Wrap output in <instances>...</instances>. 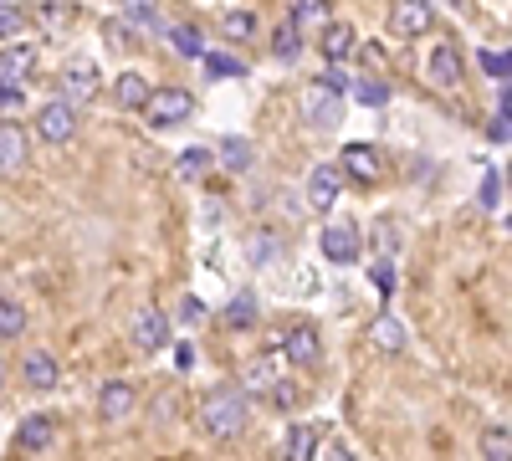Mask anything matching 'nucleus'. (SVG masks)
<instances>
[{"label": "nucleus", "mask_w": 512, "mask_h": 461, "mask_svg": "<svg viewBox=\"0 0 512 461\" xmlns=\"http://www.w3.org/2000/svg\"><path fill=\"white\" fill-rule=\"evenodd\" d=\"M246 421H251V410H246V400L236 395V390H210L205 400H200V426H205V436L210 441H236L241 431H246Z\"/></svg>", "instance_id": "f257e3e1"}, {"label": "nucleus", "mask_w": 512, "mask_h": 461, "mask_svg": "<svg viewBox=\"0 0 512 461\" xmlns=\"http://www.w3.org/2000/svg\"><path fill=\"white\" fill-rule=\"evenodd\" d=\"M144 118L154 123L159 134H164V129H180V123L195 118V93H190V88H159V93H149Z\"/></svg>", "instance_id": "f03ea898"}, {"label": "nucleus", "mask_w": 512, "mask_h": 461, "mask_svg": "<svg viewBox=\"0 0 512 461\" xmlns=\"http://www.w3.org/2000/svg\"><path fill=\"white\" fill-rule=\"evenodd\" d=\"M338 175L344 180H354V185H379L384 180V154H379V144H344V154H338Z\"/></svg>", "instance_id": "7ed1b4c3"}, {"label": "nucleus", "mask_w": 512, "mask_h": 461, "mask_svg": "<svg viewBox=\"0 0 512 461\" xmlns=\"http://www.w3.org/2000/svg\"><path fill=\"white\" fill-rule=\"evenodd\" d=\"M36 139H41V144H52V149L72 144V139H77V108L62 103V98L41 103V108H36Z\"/></svg>", "instance_id": "20e7f679"}, {"label": "nucleus", "mask_w": 512, "mask_h": 461, "mask_svg": "<svg viewBox=\"0 0 512 461\" xmlns=\"http://www.w3.org/2000/svg\"><path fill=\"white\" fill-rule=\"evenodd\" d=\"M303 118L308 129H338V118H344V93H333L328 82H308L303 88Z\"/></svg>", "instance_id": "39448f33"}, {"label": "nucleus", "mask_w": 512, "mask_h": 461, "mask_svg": "<svg viewBox=\"0 0 512 461\" xmlns=\"http://www.w3.org/2000/svg\"><path fill=\"white\" fill-rule=\"evenodd\" d=\"M57 88H62V103L82 108V103H93V98H98L103 77H98V67H93V62H67V67L57 72Z\"/></svg>", "instance_id": "423d86ee"}, {"label": "nucleus", "mask_w": 512, "mask_h": 461, "mask_svg": "<svg viewBox=\"0 0 512 461\" xmlns=\"http://www.w3.org/2000/svg\"><path fill=\"white\" fill-rule=\"evenodd\" d=\"M318 251L333 262V267H354L359 257H364V236H359V226H328L323 236H318Z\"/></svg>", "instance_id": "0eeeda50"}, {"label": "nucleus", "mask_w": 512, "mask_h": 461, "mask_svg": "<svg viewBox=\"0 0 512 461\" xmlns=\"http://www.w3.org/2000/svg\"><path fill=\"white\" fill-rule=\"evenodd\" d=\"M57 380H62V364H57L52 349H31V354H21V385H26L31 395H52Z\"/></svg>", "instance_id": "6e6552de"}, {"label": "nucleus", "mask_w": 512, "mask_h": 461, "mask_svg": "<svg viewBox=\"0 0 512 461\" xmlns=\"http://www.w3.org/2000/svg\"><path fill=\"white\" fill-rule=\"evenodd\" d=\"M282 354H287V364H297V369H318L323 364V339H318V328L313 323H297V328H287L282 333Z\"/></svg>", "instance_id": "1a4fd4ad"}, {"label": "nucleus", "mask_w": 512, "mask_h": 461, "mask_svg": "<svg viewBox=\"0 0 512 461\" xmlns=\"http://www.w3.org/2000/svg\"><path fill=\"white\" fill-rule=\"evenodd\" d=\"M134 410H139V385H134V380H108V385L98 390V415H103L108 426L128 421Z\"/></svg>", "instance_id": "9d476101"}, {"label": "nucleus", "mask_w": 512, "mask_h": 461, "mask_svg": "<svg viewBox=\"0 0 512 461\" xmlns=\"http://www.w3.org/2000/svg\"><path fill=\"white\" fill-rule=\"evenodd\" d=\"M26 159H31V134L16 118H0V175L26 170Z\"/></svg>", "instance_id": "9b49d317"}, {"label": "nucleus", "mask_w": 512, "mask_h": 461, "mask_svg": "<svg viewBox=\"0 0 512 461\" xmlns=\"http://www.w3.org/2000/svg\"><path fill=\"white\" fill-rule=\"evenodd\" d=\"M338 195H344V175H338V164H313V175H308V205L328 216Z\"/></svg>", "instance_id": "f8f14e48"}, {"label": "nucleus", "mask_w": 512, "mask_h": 461, "mask_svg": "<svg viewBox=\"0 0 512 461\" xmlns=\"http://www.w3.org/2000/svg\"><path fill=\"white\" fill-rule=\"evenodd\" d=\"M134 344H139L144 354H164V344H169V313L139 308V313H134Z\"/></svg>", "instance_id": "ddd939ff"}, {"label": "nucleus", "mask_w": 512, "mask_h": 461, "mask_svg": "<svg viewBox=\"0 0 512 461\" xmlns=\"http://www.w3.org/2000/svg\"><path fill=\"white\" fill-rule=\"evenodd\" d=\"M390 26L400 36H425L436 26V11L425 6V0H395V11H390Z\"/></svg>", "instance_id": "4468645a"}, {"label": "nucleus", "mask_w": 512, "mask_h": 461, "mask_svg": "<svg viewBox=\"0 0 512 461\" xmlns=\"http://www.w3.org/2000/svg\"><path fill=\"white\" fill-rule=\"evenodd\" d=\"M52 441H57V421L52 415H26V421L16 426V446L21 451H52Z\"/></svg>", "instance_id": "2eb2a0df"}, {"label": "nucleus", "mask_w": 512, "mask_h": 461, "mask_svg": "<svg viewBox=\"0 0 512 461\" xmlns=\"http://www.w3.org/2000/svg\"><path fill=\"white\" fill-rule=\"evenodd\" d=\"M461 77H466L461 52L451 47V41H441V47L431 52V82H436V88H461Z\"/></svg>", "instance_id": "dca6fc26"}, {"label": "nucleus", "mask_w": 512, "mask_h": 461, "mask_svg": "<svg viewBox=\"0 0 512 461\" xmlns=\"http://www.w3.org/2000/svg\"><path fill=\"white\" fill-rule=\"evenodd\" d=\"M369 344H374L379 354H405V328H400V318H395V313H379V318L369 323Z\"/></svg>", "instance_id": "f3484780"}, {"label": "nucleus", "mask_w": 512, "mask_h": 461, "mask_svg": "<svg viewBox=\"0 0 512 461\" xmlns=\"http://www.w3.org/2000/svg\"><path fill=\"white\" fill-rule=\"evenodd\" d=\"M149 93H154V88H149V82H144L139 72H123V77L113 82V98H118V108H123V113H144Z\"/></svg>", "instance_id": "a211bd4d"}, {"label": "nucleus", "mask_w": 512, "mask_h": 461, "mask_svg": "<svg viewBox=\"0 0 512 461\" xmlns=\"http://www.w3.org/2000/svg\"><path fill=\"white\" fill-rule=\"evenodd\" d=\"M216 164H226L231 175H246L251 164H256V149H251V139H221V144H216Z\"/></svg>", "instance_id": "6ab92c4d"}, {"label": "nucleus", "mask_w": 512, "mask_h": 461, "mask_svg": "<svg viewBox=\"0 0 512 461\" xmlns=\"http://www.w3.org/2000/svg\"><path fill=\"white\" fill-rule=\"evenodd\" d=\"M349 52H354V26L349 21H323V57L344 62Z\"/></svg>", "instance_id": "aec40b11"}, {"label": "nucleus", "mask_w": 512, "mask_h": 461, "mask_svg": "<svg viewBox=\"0 0 512 461\" xmlns=\"http://www.w3.org/2000/svg\"><path fill=\"white\" fill-rule=\"evenodd\" d=\"M318 441H323V431H318V426H292V431H287V441H282V456H287V461H313Z\"/></svg>", "instance_id": "412c9836"}, {"label": "nucleus", "mask_w": 512, "mask_h": 461, "mask_svg": "<svg viewBox=\"0 0 512 461\" xmlns=\"http://www.w3.org/2000/svg\"><path fill=\"white\" fill-rule=\"evenodd\" d=\"M36 62V47H6L0 52V82H21Z\"/></svg>", "instance_id": "4be33fe9"}, {"label": "nucleus", "mask_w": 512, "mask_h": 461, "mask_svg": "<svg viewBox=\"0 0 512 461\" xmlns=\"http://www.w3.org/2000/svg\"><path fill=\"white\" fill-rule=\"evenodd\" d=\"M333 21V0H292V26L303 31V26H323Z\"/></svg>", "instance_id": "5701e85b"}, {"label": "nucleus", "mask_w": 512, "mask_h": 461, "mask_svg": "<svg viewBox=\"0 0 512 461\" xmlns=\"http://www.w3.org/2000/svg\"><path fill=\"white\" fill-rule=\"evenodd\" d=\"M221 323L236 328V333L251 328V323H256V292H236V298L226 303V313H221Z\"/></svg>", "instance_id": "b1692460"}, {"label": "nucleus", "mask_w": 512, "mask_h": 461, "mask_svg": "<svg viewBox=\"0 0 512 461\" xmlns=\"http://www.w3.org/2000/svg\"><path fill=\"white\" fill-rule=\"evenodd\" d=\"M26 323H31V313L16 298H0V339H21Z\"/></svg>", "instance_id": "393cba45"}, {"label": "nucleus", "mask_w": 512, "mask_h": 461, "mask_svg": "<svg viewBox=\"0 0 512 461\" xmlns=\"http://www.w3.org/2000/svg\"><path fill=\"white\" fill-rule=\"evenodd\" d=\"M482 456H487V461H512V431H507L502 421L482 431Z\"/></svg>", "instance_id": "a878e982"}, {"label": "nucleus", "mask_w": 512, "mask_h": 461, "mask_svg": "<svg viewBox=\"0 0 512 461\" xmlns=\"http://www.w3.org/2000/svg\"><path fill=\"white\" fill-rule=\"evenodd\" d=\"M272 52H277L282 62H297V57H303V31H297L292 21H282L277 36H272Z\"/></svg>", "instance_id": "bb28decb"}, {"label": "nucleus", "mask_w": 512, "mask_h": 461, "mask_svg": "<svg viewBox=\"0 0 512 461\" xmlns=\"http://www.w3.org/2000/svg\"><path fill=\"white\" fill-rule=\"evenodd\" d=\"M477 67L497 82V88H507V52H502V47H482V52H477Z\"/></svg>", "instance_id": "cd10ccee"}, {"label": "nucleus", "mask_w": 512, "mask_h": 461, "mask_svg": "<svg viewBox=\"0 0 512 461\" xmlns=\"http://www.w3.org/2000/svg\"><path fill=\"white\" fill-rule=\"evenodd\" d=\"M221 31H226V41H251L256 36V16L251 11H226Z\"/></svg>", "instance_id": "c85d7f7f"}, {"label": "nucleus", "mask_w": 512, "mask_h": 461, "mask_svg": "<svg viewBox=\"0 0 512 461\" xmlns=\"http://www.w3.org/2000/svg\"><path fill=\"white\" fill-rule=\"evenodd\" d=\"M210 164H216V149H205V144H200V149H185V154H180V175L195 180V175L210 170Z\"/></svg>", "instance_id": "c756f323"}, {"label": "nucleus", "mask_w": 512, "mask_h": 461, "mask_svg": "<svg viewBox=\"0 0 512 461\" xmlns=\"http://www.w3.org/2000/svg\"><path fill=\"white\" fill-rule=\"evenodd\" d=\"M164 31H169V41H175V52H185V57H200L205 52V41H200L195 26H164Z\"/></svg>", "instance_id": "7c9ffc66"}, {"label": "nucleus", "mask_w": 512, "mask_h": 461, "mask_svg": "<svg viewBox=\"0 0 512 461\" xmlns=\"http://www.w3.org/2000/svg\"><path fill=\"white\" fill-rule=\"evenodd\" d=\"M277 385V369H272V359H256L251 369H246V395H256V390H272Z\"/></svg>", "instance_id": "2f4dec72"}, {"label": "nucleus", "mask_w": 512, "mask_h": 461, "mask_svg": "<svg viewBox=\"0 0 512 461\" xmlns=\"http://www.w3.org/2000/svg\"><path fill=\"white\" fill-rule=\"evenodd\" d=\"M200 62H205L210 77H241V72H246V67H241L236 57H226V52H200Z\"/></svg>", "instance_id": "473e14b6"}, {"label": "nucleus", "mask_w": 512, "mask_h": 461, "mask_svg": "<svg viewBox=\"0 0 512 461\" xmlns=\"http://www.w3.org/2000/svg\"><path fill=\"white\" fill-rule=\"evenodd\" d=\"M354 98H359L364 108H384V103H390V88H384V82H374V77H364L359 88H354Z\"/></svg>", "instance_id": "72a5a7b5"}, {"label": "nucleus", "mask_w": 512, "mask_h": 461, "mask_svg": "<svg viewBox=\"0 0 512 461\" xmlns=\"http://www.w3.org/2000/svg\"><path fill=\"white\" fill-rule=\"evenodd\" d=\"M497 205H502V175L487 170L482 175V211H497Z\"/></svg>", "instance_id": "f704fd0d"}, {"label": "nucleus", "mask_w": 512, "mask_h": 461, "mask_svg": "<svg viewBox=\"0 0 512 461\" xmlns=\"http://www.w3.org/2000/svg\"><path fill=\"white\" fill-rule=\"evenodd\" d=\"M297 400H303V395H297V385H282V380L272 385V405H277V410H292Z\"/></svg>", "instance_id": "c9c22d12"}, {"label": "nucleus", "mask_w": 512, "mask_h": 461, "mask_svg": "<svg viewBox=\"0 0 512 461\" xmlns=\"http://www.w3.org/2000/svg\"><path fill=\"white\" fill-rule=\"evenodd\" d=\"M16 31H21V11H11V6H6V11H0V41H11Z\"/></svg>", "instance_id": "e433bc0d"}, {"label": "nucleus", "mask_w": 512, "mask_h": 461, "mask_svg": "<svg viewBox=\"0 0 512 461\" xmlns=\"http://www.w3.org/2000/svg\"><path fill=\"white\" fill-rule=\"evenodd\" d=\"M123 11H128V16H144V21H154L159 0H123Z\"/></svg>", "instance_id": "4c0bfd02"}, {"label": "nucleus", "mask_w": 512, "mask_h": 461, "mask_svg": "<svg viewBox=\"0 0 512 461\" xmlns=\"http://www.w3.org/2000/svg\"><path fill=\"white\" fill-rule=\"evenodd\" d=\"M374 282H379V292H395V267L390 262H374Z\"/></svg>", "instance_id": "58836bf2"}, {"label": "nucleus", "mask_w": 512, "mask_h": 461, "mask_svg": "<svg viewBox=\"0 0 512 461\" xmlns=\"http://www.w3.org/2000/svg\"><path fill=\"white\" fill-rule=\"evenodd\" d=\"M180 318H185V323H205V303H200V298H185V303H180Z\"/></svg>", "instance_id": "ea45409f"}, {"label": "nucleus", "mask_w": 512, "mask_h": 461, "mask_svg": "<svg viewBox=\"0 0 512 461\" xmlns=\"http://www.w3.org/2000/svg\"><path fill=\"white\" fill-rule=\"evenodd\" d=\"M487 139H492V144H507V113H497V118L487 123Z\"/></svg>", "instance_id": "a19ab883"}, {"label": "nucleus", "mask_w": 512, "mask_h": 461, "mask_svg": "<svg viewBox=\"0 0 512 461\" xmlns=\"http://www.w3.org/2000/svg\"><path fill=\"white\" fill-rule=\"evenodd\" d=\"M11 103H21V88L16 82H0V108H11Z\"/></svg>", "instance_id": "79ce46f5"}, {"label": "nucleus", "mask_w": 512, "mask_h": 461, "mask_svg": "<svg viewBox=\"0 0 512 461\" xmlns=\"http://www.w3.org/2000/svg\"><path fill=\"white\" fill-rule=\"evenodd\" d=\"M175 364H180V369H190V364H195V349H190V344H180V349H175Z\"/></svg>", "instance_id": "37998d69"}, {"label": "nucleus", "mask_w": 512, "mask_h": 461, "mask_svg": "<svg viewBox=\"0 0 512 461\" xmlns=\"http://www.w3.org/2000/svg\"><path fill=\"white\" fill-rule=\"evenodd\" d=\"M328 461H354V456H349L344 446H328Z\"/></svg>", "instance_id": "c03bdc74"}, {"label": "nucleus", "mask_w": 512, "mask_h": 461, "mask_svg": "<svg viewBox=\"0 0 512 461\" xmlns=\"http://www.w3.org/2000/svg\"><path fill=\"white\" fill-rule=\"evenodd\" d=\"M6 374H11V369H6V354H0V390H6Z\"/></svg>", "instance_id": "a18cd8bd"}]
</instances>
